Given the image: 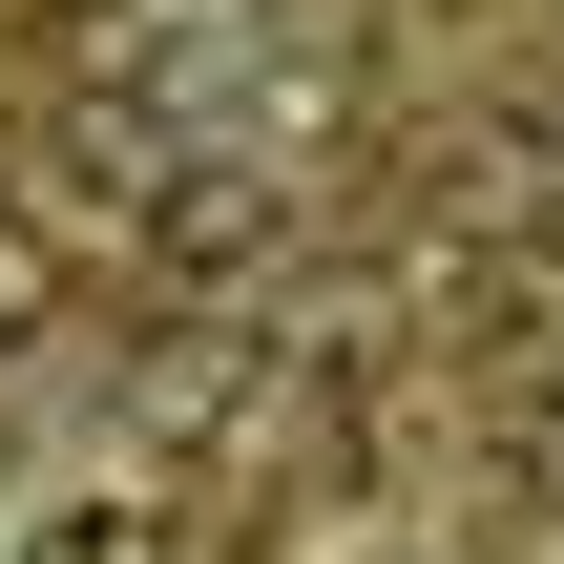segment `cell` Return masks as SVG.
Masks as SVG:
<instances>
[{
    "mask_svg": "<svg viewBox=\"0 0 564 564\" xmlns=\"http://www.w3.org/2000/svg\"><path fill=\"white\" fill-rule=\"evenodd\" d=\"M272 230H293V188L251 167V147H188V167H147V272H272Z\"/></svg>",
    "mask_w": 564,
    "mask_h": 564,
    "instance_id": "cell-1",
    "label": "cell"
},
{
    "mask_svg": "<svg viewBox=\"0 0 564 564\" xmlns=\"http://www.w3.org/2000/svg\"><path fill=\"white\" fill-rule=\"evenodd\" d=\"M63 272H84V251H63V209H0V356H42V335H63Z\"/></svg>",
    "mask_w": 564,
    "mask_h": 564,
    "instance_id": "cell-2",
    "label": "cell"
},
{
    "mask_svg": "<svg viewBox=\"0 0 564 564\" xmlns=\"http://www.w3.org/2000/svg\"><path fill=\"white\" fill-rule=\"evenodd\" d=\"M21 564H167V523H147V502H42Z\"/></svg>",
    "mask_w": 564,
    "mask_h": 564,
    "instance_id": "cell-3",
    "label": "cell"
}]
</instances>
